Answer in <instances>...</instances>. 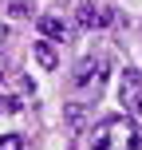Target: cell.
Wrapping results in <instances>:
<instances>
[{"label": "cell", "mask_w": 142, "mask_h": 150, "mask_svg": "<svg viewBox=\"0 0 142 150\" xmlns=\"http://www.w3.org/2000/svg\"><path fill=\"white\" fill-rule=\"evenodd\" d=\"M91 150H138V127L126 115H111L91 130Z\"/></svg>", "instance_id": "1"}, {"label": "cell", "mask_w": 142, "mask_h": 150, "mask_svg": "<svg viewBox=\"0 0 142 150\" xmlns=\"http://www.w3.org/2000/svg\"><path fill=\"white\" fill-rule=\"evenodd\" d=\"M119 103L126 107V111L142 115V71H134V67L122 71V79H119Z\"/></svg>", "instance_id": "2"}, {"label": "cell", "mask_w": 142, "mask_h": 150, "mask_svg": "<svg viewBox=\"0 0 142 150\" xmlns=\"http://www.w3.org/2000/svg\"><path fill=\"white\" fill-rule=\"evenodd\" d=\"M79 24L83 28H107V24H114V8L107 0H83L79 4Z\"/></svg>", "instance_id": "3"}, {"label": "cell", "mask_w": 142, "mask_h": 150, "mask_svg": "<svg viewBox=\"0 0 142 150\" xmlns=\"http://www.w3.org/2000/svg\"><path fill=\"white\" fill-rule=\"evenodd\" d=\"M103 71H107L103 59H79V67H75V87H91V95H99Z\"/></svg>", "instance_id": "4"}, {"label": "cell", "mask_w": 142, "mask_h": 150, "mask_svg": "<svg viewBox=\"0 0 142 150\" xmlns=\"http://www.w3.org/2000/svg\"><path fill=\"white\" fill-rule=\"evenodd\" d=\"M36 63H40V67H44V71H55V67H59V47H55V40H40V44H36Z\"/></svg>", "instance_id": "5"}, {"label": "cell", "mask_w": 142, "mask_h": 150, "mask_svg": "<svg viewBox=\"0 0 142 150\" xmlns=\"http://www.w3.org/2000/svg\"><path fill=\"white\" fill-rule=\"evenodd\" d=\"M40 32H44L47 40H63L67 36V24H63L59 16H40Z\"/></svg>", "instance_id": "6"}, {"label": "cell", "mask_w": 142, "mask_h": 150, "mask_svg": "<svg viewBox=\"0 0 142 150\" xmlns=\"http://www.w3.org/2000/svg\"><path fill=\"white\" fill-rule=\"evenodd\" d=\"M67 122H71V127H83V122H87V111H83V103H67Z\"/></svg>", "instance_id": "7"}, {"label": "cell", "mask_w": 142, "mask_h": 150, "mask_svg": "<svg viewBox=\"0 0 142 150\" xmlns=\"http://www.w3.org/2000/svg\"><path fill=\"white\" fill-rule=\"evenodd\" d=\"M0 150H24V138L20 134H0Z\"/></svg>", "instance_id": "8"}, {"label": "cell", "mask_w": 142, "mask_h": 150, "mask_svg": "<svg viewBox=\"0 0 142 150\" xmlns=\"http://www.w3.org/2000/svg\"><path fill=\"white\" fill-rule=\"evenodd\" d=\"M8 8H12V16H20V20H24V16L32 12V4H28V0H12Z\"/></svg>", "instance_id": "9"}, {"label": "cell", "mask_w": 142, "mask_h": 150, "mask_svg": "<svg viewBox=\"0 0 142 150\" xmlns=\"http://www.w3.org/2000/svg\"><path fill=\"white\" fill-rule=\"evenodd\" d=\"M4 36H8V32H4V24H0V40H4Z\"/></svg>", "instance_id": "10"}]
</instances>
